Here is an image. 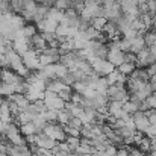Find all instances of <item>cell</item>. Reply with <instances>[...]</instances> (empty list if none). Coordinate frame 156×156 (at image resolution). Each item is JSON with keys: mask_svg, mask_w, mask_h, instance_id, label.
<instances>
[{"mask_svg": "<svg viewBox=\"0 0 156 156\" xmlns=\"http://www.w3.org/2000/svg\"><path fill=\"white\" fill-rule=\"evenodd\" d=\"M146 103L149 105V108H150V109H156V97L150 94V96L146 99Z\"/></svg>", "mask_w": 156, "mask_h": 156, "instance_id": "cell-30", "label": "cell"}, {"mask_svg": "<svg viewBox=\"0 0 156 156\" xmlns=\"http://www.w3.org/2000/svg\"><path fill=\"white\" fill-rule=\"evenodd\" d=\"M115 156H129V152H127L126 146L118 147V149H117V155H115Z\"/></svg>", "mask_w": 156, "mask_h": 156, "instance_id": "cell-32", "label": "cell"}, {"mask_svg": "<svg viewBox=\"0 0 156 156\" xmlns=\"http://www.w3.org/2000/svg\"><path fill=\"white\" fill-rule=\"evenodd\" d=\"M123 109H124L126 112H129L130 115H132L133 112H136V111H138V108H136V105H133V103H132V102H129V100L123 103Z\"/></svg>", "mask_w": 156, "mask_h": 156, "instance_id": "cell-27", "label": "cell"}, {"mask_svg": "<svg viewBox=\"0 0 156 156\" xmlns=\"http://www.w3.org/2000/svg\"><path fill=\"white\" fill-rule=\"evenodd\" d=\"M144 156H156V150H150V152L144 153Z\"/></svg>", "mask_w": 156, "mask_h": 156, "instance_id": "cell-36", "label": "cell"}, {"mask_svg": "<svg viewBox=\"0 0 156 156\" xmlns=\"http://www.w3.org/2000/svg\"><path fill=\"white\" fill-rule=\"evenodd\" d=\"M21 59H23V64L27 70H37L40 67V58H38V53L32 49H29L27 52H24L21 55Z\"/></svg>", "mask_w": 156, "mask_h": 156, "instance_id": "cell-2", "label": "cell"}, {"mask_svg": "<svg viewBox=\"0 0 156 156\" xmlns=\"http://www.w3.org/2000/svg\"><path fill=\"white\" fill-rule=\"evenodd\" d=\"M38 30H37V27L34 26V24H24L23 27H21V34L24 35V38H30V37H34L35 34H37Z\"/></svg>", "mask_w": 156, "mask_h": 156, "instance_id": "cell-17", "label": "cell"}, {"mask_svg": "<svg viewBox=\"0 0 156 156\" xmlns=\"http://www.w3.org/2000/svg\"><path fill=\"white\" fill-rule=\"evenodd\" d=\"M108 87H109V83H108V80H106L105 76H100V77L94 82V85H93V88H94L97 93H100V94H106Z\"/></svg>", "mask_w": 156, "mask_h": 156, "instance_id": "cell-11", "label": "cell"}, {"mask_svg": "<svg viewBox=\"0 0 156 156\" xmlns=\"http://www.w3.org/2000/svg\"><path fill=\"white\" fill-rule=\"evenodd\" d=\"M71 117H73V115H71L65 108H64V109H61V111L58 112V123H59V124H62V126H65Z\"/></svg>", "mask_w": 156, "mask_h": 156, "instance_id": "cell-16", "label": "cell"}, {"mask_svg": "<svg viewBox=\"0 0 156 156\" xmlns=\"http://www.w3.org/2000/svg\"><path fill=\"white\" fill-rule=\"evenodd\" d=\"M150 150H156V138L150 140Z\"/></svg>", "mask_w": 156, "mask_h": 156, "instance_id": "cell-34", "label": "cell"}, {"mask_svg": "<svg viewBox=\"0 0 156 156\" xmlns=\"http://www.w3.org/2000/svg\"><path fill=\"white\" fill-rule=\"evenodd\" d=\"M106 97H108V100L127 102V100H129V93H127L124 83H114V85H109V87H108Z\"/></svg>", "mask_w": 156, "mask_h": 156, "instance_id": "cell-1", "label": "cell"}, {"mask_svg": "<svg viewBox=\"0 0 156 156\" xmlns=\"http://www.w3.org/2000/svg\"><path fill=\"white\" fill-rule=\"evenodd\" d=\"M136 147L143 152V153H147V152H150V138L149 136H143V140L136 144Z\"/></svg>", "mask_w": 156, "mask_h": 156, "instance_id": "cell-19", "label": "cell"}, {"mask_svg": "<svg viewBox=\"0 0 156 156\" xmlns=\"http://www.w3.org/2000/svg\"><path fill=\"white\" fill-rule=\"evenodd\" d=\"M106 77V80H108V83L109 85H114V83H126V80H127V76H124L123 73H120L117 68H114L108 76H105Z\"/></svg>", "mask_w": 156, "mask_h": 156, "instance_id": "cell-6", "label": "cell"}, {"mask_svg": "<svg viewBox=\"0 0 156 156\" xmlns=\"http://www.w3.org/2000/svg\"><path fill=\"white\" fill-rule=\"evenodd\" d=\"M0 80L2 82H6V83H11V85H15L18 83L20 80H23L21 76H18L14 70H9V68H2V73H0Z\"/></svg>", "mask_w": 156, "mask_h": 156, "instance_id": "cell-4", "label": "cell"}, {"mask_svg": "<svg viewBox=\"0 0 156 156\" xmlns=\"http://www.w3.org/2000/svg\"><path fill=\"white\" fill-rule=\"evenodd\" d=\"M147 49H149V53H150V55L156 56V46H150V47H147Z\"/></svg>", "mask_w": 156, "mask_h": 156, "instance_id": "cell-35", "label": "cell"}, {"mask_svg": "<svg viewBox=\"0 0 156 156\" xmlns=\"http://www.w3.org/2000/svg\"><path fill=\"white\" fill-rule=\"evenodd\" d=\"M2 102H3V96L0 94V103H2Z\"/></svg>", "mask_w": 156, "mask_h": 156, "instance_id": "cell-37", "label": "cell"}, {"mask_svg": "<svg viewBox=\"0 0 156 156\" xmlns=\"http://www.w3.org/2000/svg\"><path fill=\"white\" fill-rule=\"evenodd\" d=\"M120 6H121V11L123 12H127L129 9L138 6V0H121L120 2Z\"/></svg>", "mask_w": 156, "mask_h": 156, "instance_id": "cell-22", "label": "cell"}, {"mask_svg": "<svg viewBox=\"0 0 156 156\" xmlns=\"http://www.w3.org/2000/svg\"><path fill=\"white\" fill-rule=\"evenodd\" d=\"M71 94H73L71 87H67V88H64L62 91H59V93H58V96H59L64 102H70V100H71Z\"/></svg>", "mask_w": 156, "mask_h": 156, "instance_id": "cell-24", "label": "cell"}, {"mask_svg": "<svg viewBox=\"0 0 156 156\" xmlns=\"http://www.w3.org/2000/svg\"><path fill=\"white\" fill-rule=\"evenodd\" d=\"M115 68H117L120 73H123L124 76H129V74L136 68V65H135L133 62H121V64H120L118 67H115Z\"/></svg>", "mask_w": 156, "mask_h": 156, "instance_id": "cell-14", "label": "cell"}, {"mask_svg": "<svg viewBox=\"0 0 156 156\" xmlns=\"http://www.w3.org/2000/svg\"><path fill=\"white\" fill-rule=\"evenodd\" d=\"M123 59H124V62H133V64H135V61H136V55L132 53V52H124Z\"/></svg>", "mask_w": 156, "mask_h": 156, "instance_id": "cell-29", "label": "cell"}, {"mask_svg": "<svg viewBox=\"0 0 156 156\" xmlns=\"http://www.w3.org/2000/svg\"><path fill=\"white\" fill-rule=\"evenodd\" d=\"M123 38H127V40H133L136 35H138V30H135V29H132V27H129V29H124L123 32Z\"/></svg>", "mask_w": 156, "mask_h": 156, "instance_id": "cell-26", "label": "cell"}, {"mask_svg": "<svg viewBox=\"0 0 156 156\" xmlns=\"http://www.w3.org/2000/svg\"><path fill=\"white\" fill-rule=\"evenodd\" d=\"M147 6H149V14L156 18V0H149L147 2Z\"/></svg>", "mask_w": 156, "mask_h": 156, "instance_id": "cell-28", "label": "cell"}, {"mask_svg": "<svg viewBox=\"0 0 156 156\" xmlns=\"http://www.w3.org/2000/svg\"><path fill=\"white\" fill-rule=\"evenodd\" d=\"M0 73H2V68H0Z\"/></svg>", "mask_w": 156, "mask_h": 156, "instance_id": "cell-40", "label": "cell"}, {"mask_svg": "<svg viewBox=\"0 0 156 156\" xmlns=\"http://www.w3.org/2000/svg\"><path fill=\"white\" fill-rule=\"evenodd\" d=\"M49 6H46V5H43V3H38V6H37V12H35V18H34V21H40V20H43V18H47V14H49Z\"/></svg>", "mask_w": 156, "mask_h": 156, "instance_id": "cell-12", "label": "cell"}, {"mask_svg": "<svg viewBox=\"0 0 156 156\" xmlns=\"http://www.w3.org/2000/svg\"><path fill=\"white\" fill-rule=\"evenodd\" d=\"M132 118H133V121H135V129L140 130V132H146V129L150 126V121H149V118L146 117V114H144L143 111L133 112V114H132Z\"/></svg>", "mask_w": 156, "mask_h": 156, "instance_id": "cell-3", "label": "cell"}, {"mask_svg": "<svg viewBox=\"0 0 156 156\" xmlns=\"http://www.w3.org/2000/svg\"><path fill=\"white\" fill-rule=\"evenodd\" d=\"M53 8H58L61 11H67V9H73V5H71V0H56Z\"/></svg>", "mask_w": 156, "mask_h": 156, "instance_id": "cell-21", "label": "cell"}, {"mask_svg": "<svg viewBox=\"0 0 156 156\" xmlns=\"http://www.w3.org/2000/svg\"><path fill=\"white\" fill-rule=\"evenodd\" d=\"M146 70H147V73H149V76H150V77H152L153 74H156V62L150 64L149 67H146Z\"/></svg>", "mask_w": 156, "mask_h": 156, "instance_id": "cell-31", "label": "cell"}, {"mask_svg": "<svg viewBox=\"0 0 156 156\" xmlns=\"http://www.w3.org/2000/svg\"><path fill=\"white\" fill-rule=\"evenodd\" d=\"M0 37H2V27H0Z\"/></svg>", "mask_w": 156, "mask_h": 156, "instance_id": "cell-38", "label": "cell"}, {"mask_svg": "<svg viewBox=\"0 0 156 156\" xmlns=\"http://www.w3.org/2000/svg\"><path fill=\"white\" fill-rule=\"evenodd\" d=\"M117 2H118V3H120V2H121V0H117Z\"/></svg>", "mask_w": 156, "mask_h": 156, "instance_id": "cell-39", "label": "cell"}, {"mask_svg": "<svg viewBox=\"0 0 156 156\" xmlns=\"http://www.w3.org/2000/svg\"><path fill=\"white\" fill-rule=\"evenodd\" d=\"M65 143L68 144L70 150L74 152V150L79 147V144H80V136H67V138H65Z\"/></svg>", "mask_w": 156, "mask_h": 156, "instance_id": "cell-20", "label": "cell"}, {"mask_svg": "<svg viewBox=\"0 0 156 156\" xmlns=\"http://www.w3.org/2000/svg\"><path fill=\"white\" fill-rule=\"evenodd\" d=\"M127 77L135 79V80H141V82H149V80H150V76H149L147 70H146V68H138V67H136Z\"/></svg>", "mask_w": 156, "mask_h": 156, "instance_id": "cell-7", "label": "cell"}, {"mask_svg": "<svg viewBox=\"0 0 156 156\" xmlns=\"http://www.w3.org/2000/svg\"><path fill=\"white\" fill-rule=\"evenodd\" d=\"M144 47H146V44H144L143 35H136L133 40H130V50H129V52H132V53L136 55L138 52H141Z\"/></svg>", "mask_w": 156, "mask_h": 156, "instance_id": "cell-9", "label": "cell"}, {"mask_svg": "<svg viewBox=\"0 0 156 156\" xmlns=\"http://www.w3.org/2000/svg\"><path fill=\"white\" fill-rule=\"evenodd\" d=\"M126 126H127L129 129H132V130H136V129H135V121H133L132 117H130L129 120H126Z\"/></svg>", "mask_w": 156, "mask_h": 156, "instance_id": "cell-33", "label": "cell"}, {"mask_svg": "<svg viewBox=\"0 0 156 156\" xmlns=\"http://www.w3.org/2000/svg\"><path fill=\"white\" fill-rule=\"evenodd\" d=\"M115 132L123 138V140H126V138H133V132L135 130H132V129H129L127 126H123V127H118V129H115Z\"/></svg>", "mask_w": 156, "mask_h": 156, "instance_id": "cell-18", "label": "cell"}, {"mask_svg": "<svg viewBox=\"0 0 156 156\" xmlns=\"http://www.w3.org/2000/svg\"><path fill=\"white\" fill-rule=\"evenodd\" d=\"M143 38H144V44H146V47L156 46V32L153 30V29L146 30V32H144V35H143Z\"/></svg>", "mask_w": 156, "mask_h": 156, "instance_id": "cell-13", "label": "cell"}, {"mask_svg": "<svg viewBox=\"0 0 156 156\" xmlns=\"http://www.w3.org/2000/svg\"><path fill=\"white\" fill-rule=\"evenodd\" d=\"M123 56H124V52H121L120 49H109V50H108V55H106V59H108L114 67H118L121 62H124Z\"/></svg>", "mask_w": 156, "mask_h": 156, "instance_id": "cell-5", "label": "cell"}, {"mask_svg": "<svg viewBox=\"0 0 156 156\" xmlns=\"http://www.w3.org/2000/svg\"><path fill=\"white\" fill-rule=\"evenodd\" d=\"M20 133H21L24 138H26V136H30V135H35V133H37V126L34 124V121L20 124Z\"/></svg>", "mask_w": 156, "mask_h": 156, "instance_id": "cell-10", "label": "cell"}, {"mask_svg": "<svg viewBox=\"0 0 156 156\" xmlns=\"http://www.w3.org/2000/svg\"><path fill=\"white\" fill-rule=\"evenodd\" d=\"M152 93H153V90H152L150 82H143V83H141V87L136 90L135 96H136L138 99H141V100H146V99H147Z\"/></svg>", "mask_w": 156, "mask_h": 156, "instance_id": "cell-8", "label": "cell"}, {"mask_svg": "<svg viewBox=\"0 0 156 156\" xmlns=\"http://www.w3.org/2000/svg\"><path fill=\"white\" fill-rule=\"evenodd\" d=\"M118 47L121 52H129L130 50V40H127V38L118 40Z\"/></svg>", "mask_w": 156, "mask_h": 156, "instance_id": "cell-25", "label": "cell"}, {"mask_svg": "<svg viewBox=\"0 0 156 156\" xmlns=\"http://www.w3.org/2000/svg\"><path fill=\"white\" fill-rule=\"evenodd\" d=\"M14 93H15L14 85H11V83H6V82H2V80H0V94H2V96L9 97V96H12Z\"/></svg>", "mask_w": 156, "mask_h": 156, "instance_id": "cell-15", "label": "cell"}, {"mask_svg": "<svg viewBox=\"0 0 156 156\" xmlns=\"http://www.w3.org/2000/svg\"><path fill=\"white\" fill-rule=\"evenodd\" d=\"M106 18L105 17H96V18H93L91 20V26L94 27V29H97V30H102L105 27V24H106Z\"/></svg>", "mask_w": 156, "mask_h": 156, "instance_id": "cell-23", "label": "cell"}]
</instances>
